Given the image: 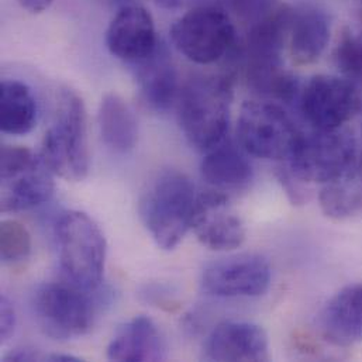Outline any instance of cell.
<instances>
[{
    "label": "cell",
    "instance_id": "22",
    "mask_svg": "<svg viewBox=\"0 0 362 362\" xmlns=\"http://www.w3.org/2000/svg\"><path fill=\"white\" fill-rule=\"evenodd\" d=\"M320 207L332 220H346L362 210V164H356L343 175L325 183Z\"/></svg>",
    "mask_w": 362,
    "mask_h": 362
},
{
    "label": "cell",
    "instance_id": "2",
    "mask_svg": "<svg viewBox=\"0 0 362 362\" xmlns=\"http://www.w3.org/2000/svg\"><path fill=\"white\" fill-rule=\"evenodd\" d=\"M40 157L65 181H83L90 167L88 116L82 98L72 89L59 92L52 126L45 132Z\"/></svg>",
    "mask_w": 362,
    "mask_h": 362
},
{
    "label": "cell",
    "instance_id": "8",
    "mask_svg": "<svg viewBox=\"0 0 362 362\" xmlns=\"http://www.w3.org/2000/svg\"><path fill=\"white\" fill-rule=\"evenodd\" d=\"M356 158L354 136L347 130L337 129L300 134L288 161L296 180L325 185L350 170L356 164Z\"/></svg>",
    "mask_w": 362,
    "mask_h": 362
},
{
    "label": "cell",
    "instance_id": "15",
    "mask_svg": "<svg viewBox=\"0 0 362 362\" xmlns=\"http://www.w3.org/2000/svg\"><path fill=\"white\" fill-rule=\"evenodd\" d=\"M52 173L40 154L28 164L0 175L3 213H17L47 203L54 194Z\"/></svg>",
    "mask_w": 362,
    "mask_h": 362
},
{
    "label": "cell",
    "instance_id": "27",
    "mask_svg": "<svg viewBox=\"0 0 362 362\" xmlns=\"http://www.w3.org/2000/svg\"><path fill=\"white\" fill-rule=\"evenodd\" d=\"M47 356H42L34 349H16L4 357V361H45Z\"/></svg>",
    "mask_w": 362,
    "mask_h": 362
},
{
    "label": "cell",
    "instance_id": "1",
    "mask_svg": "<svg viewBox=\"0 0 362 362\" xmlns=\"http://www.w3.org/2000/svg\"><path fill=\"white\" fill-rule=\"evenodd\" d=\"M231 99V83L226 78L196 75L185 82L178 96V119L190 146L209 151L224 141Z\"/></svg>",
    "mask_w": 362,
    "mask_h": 362
},
{
    "label": "cell",
    "instance_id": "7",
    "mask_svg": "<svg viewBox=\"0 0 362 362\" xmlns=\"http://www.w3.org/2000/svg\"><path fill=\"white\" fill-rule=\"evenodd\" d=\"M300 132L276 103L248 100L241 106L237 136L243 150L262 160H289Z\"/></svg>",
    "mask_w": 362,
    "mask_h": 362
},
{
    "label": "cell",
    "instance_id": "21",
    "mask_svg": "<svg viewBox=\"0 0 362 362\" xmlns=\"http://www.w3.org/2000/svg\"><path fill=\"white\" fill-rule=\"evenodd\" d=\"M0 96V129L10 136H25L37 123V103L31 89L17 81L4 79Z\"/></svg>",
    "mask_w": 362,
    "mask_h": 362
},
{
    "label": "cell",
    "instance_id": "6",
    "mask_svg": "<svg viewBox=\"0 0 362 362\" xmlns=\"http://www.w3.org/2000/svg\"><path fill=\"white\" fill-rule=\"evenodd\" d=\"M171 38L175 48L199 65L214 64L235 44V27L228 11L220 4H203L180 17Z\"/></svg>",
    "mask_w": 362,
    "mask_h": 362
},
{
    "label": "cell",
    "instance_id": "17",
    "mask_svg": "<svg viewBox=\"0 0 362 362\" xmlns=\"http://www.w3.org/2000/svg\"><path fill=\"white\" fill-rule=\"evenodd\" d=\"M110 361H164L167 344L158 326L147 316H137L124 323L107 347Z\"/></svg>",
    "mask_w": 362,
    "mask_h": 362
},
{
    "label": "cell",
    "instance_id": "14",
    "mask_svg": "<svg viewBox=\"0 0 362 362\" xmlns=\"http://www.w3.org/2000/svg\"><path fill=\"white\" fill-rule=\"evenodd\" d=\"M140 96L157 113L168 112L180 96L178 74L165 44L160 42L147 58L132 65Z\"/></svg>",
    "mask_w": 362,
    "mask_h": 362
},
{
    "label": "cell",
    "instance_id": "23",
    "mask_svg": "<svg viewBox=\"0 0 362 362\" xmlns=\"http://www.w3.org/2000/svg\"><path fill=\"white\" fill-rule=\"evenodd\" d=\"M31 235L17 220H3L0 226V255L3 262L17 264L30 257Z\"/></svg>",
    "mask_w": 362,
    "mask_h": 362
},
{
    "label": "cell",
    "instance_id": "28",
    "mask_svg": "<svg viewBox=\"0 0 362 362\" xmlns=\"http://www.w3.org/2000/svg\"><path fill=\"white\" fill-rule=\"evenodd\" d=\"M24 10L33 13V14H38L45 11L51 3L54 0H16Z\"/></svg>",
    "mask_w": 362,
    "mask_h": 362
},
{
    "label": "cell",
    "instance_id": "29",
    "mask_svg": "<svg viewBox=\"0 0 362 362\" xmlns=\"http://www.w3.org/2000/svg\"><path fill=\"white\" fill-rule=\"evenodd\" d=\"M158 6L167 10H180L189 4H192L194 0H156Z\"/></svg>",
    "mask_w": 362,
    "mask_h": 362
},
{
    "label": "cell",
    "instance_id": "9",
    "mask_svg": "<svg viewBox=\"0 0 362 362\" xmlns=\"http://www.w3.org/2000/svg\"><path fill=\"white\" fill-rule=\"evenodd\" d=\"M361 99L356 86L344 78L316 75L300 95V110L315 130H337L360 110Z\"/></svg>",
    "mask_w": 362,
    "mask_h": 362
},
{
    "label": "cell",
    "instance_id": "12",
    "mask_svg": "<svg viewBox=\"0 0 362 362\" xmlns=\"http://www.w3.org/2000/svg\"><path fill=\"white\" fill-rule=\"evenodd\" d=\"M158 44L154 18L140 4L123 6L106 30V47L110 54L130 65L151 55Z\"/></svg>",
    "mask_w": 362,
    "mask_h": 362
},
{
    "label": "cell",
    "instance_id": "30",
    "mask_svg": "<svg viewBox=\"0 0 362 362\" xmlns=\"http://www.w3.org/2000/svg\"><path fill=\"white\" fill-rule=\"evenodd\" d=\"M123 1H124V0H123Z\"/></svg>",
    "mask_w": 362,
    "mask_h": 362
},
{
    "label": "cell",
    "instance_id": "11",
    "mask_svg": "<svg viewBox=\"0 0 362 362\" xmlns=\"http://www.w3.org/2000/svg\"><path fill=\"white\" fill-rule=\"evenodd\" d=\"M192 230L199 243L213 251H231L247 237L241 217L230 207L228 197L218 190L199 193Z\"/></svg>",
    "mask_w": 362,
    "mask_h": 362
},
{
    "label": "cell",
    "instance_id": "5",
    "mask_svg": "<svg viewBox=\"0 0 362 362\" xmlns=\"http://www.w3.org/2000/svg\"><path fill=\"white\" fill-rule=\"evenodd\" d=\"M92 292L68 281L38 286L33 298V309L41 330L61 341L86 336L96 319Z\"/></svg>",
    "mask_w": 362,
    "mask_h": 362
},
{
    "label": "cell",
    "instance_id": "20",
    "mask_svg": "<svg viewBox=\"0 0 362 362\" xmlns=\"http://www.w3.org/2000/svg\"><path fill=\"white\" fill-rule=\"evenodd\" d=\"M206 153L200 173L202 178L213 190L231 192L250 185L252 180V167L240 150L223 141Z\"/></svg>",
    "mask_w": 362,
    "mask_h": 362
},
{
    "label": "cell",
    "instance_id": "16",
    "mask_svg": "<svg viewBox=\"0 0 362 362\" xmlns=\"http://www.w3.org/2000/svg\"><path fill=\"white\" fill-rule=\"evenodd\" d=\"M323 337L336 347H353L362 341V282L337 292L320 316Z\"/></svg>",
    "mask_w": 362,
    "mask_h": 362
},
{
    "label": "cell",
    "instance_id": "13",
    "mask_svg": "<svg viewBox=\"0 0 362 362\" xmlns=\"http://www.w3.org/2000/svg\"><path fill=\"white\" fill-rule=\"evenodd\" d=\"M207 361H268V336L248 322H223L213 329L204 343Z\"/></svg>",
    "mask_w": 362,
    "mask_h": 362
},
{
    "label": "cell",
    "instance_id": "18",
    "mask_svg": "<svg viewBox=\"0 0 362 362\" xmlns=\"http://www.w3.org/2000/svg\"><path fill=\"white\" fill-rule=\"evenodd\" d=\"M329 17L316 7L292 10L288 37L293 59L300 65L316 62L330 41Z\"/></svg>",
    "mask_w": 362,
    "mask_h": 362
},
{
    "label": "cell",
    "instance_id": "3",
    "mask_svg": "<svg viewBox=\"0 0 362 362\" xmlns=\"http://www.w3.org/2000/svg\"><path fill=\"white\" fill-rule=\"evenodd\" d=\"M199 193L180 171H164L144 192L140 214L144 226L163 250L175 248L192 228Z\"/></svg>",
    "mask_w": 362,
    "mask_h": 362
},
{
    "label": "cell",
    "instance_id": "4",
    "mask_svg": "<svg viewBox=\"0 0 362 362\" xmlns=\"http://www.w3.org/2000/svg\"><path fill=\"white\" fill-rule=\"evenodd\" d=\"M58 255L65 281L96 291L103 279L106 238L100 227L82 211H65L57 221Z\"/></svg>",
    "mask_w": 362,
    "mask_h": 362
},
{
    "label": "cell",
    "instance_id": "24",
    "mask_svg": "<svg viewBox=\"0 0 362 362\" xmlns=\"http://www.w3.org/2000/svg\"><path fill=\"white\" fill-rule=\"evenodd\" d=\"M337 64L350 78H362V41L347 37L337 48Z\"/></svg>",
    "mask_w": 362,
    "mask_h": 362
},
{
    "label": "cell",
    "instance_id": "25",
    "mask_svg": "<svg viewBox=\"0 0 362 362\" xmlns=\"http://www.w3.org/2000/svg\"><path fill=\"white\" fill-rule=\"evenodd\" d=\"M16 329V310L10 299L3 295L0 299V339L6 343Z\"/></svg>",
    "mask_w": 362,
    "mask_h": 362
},
{
    "label": "cell",
    "instance_id": "10",
    "mask_svg": "<svg viewBox=\"0 0 362 362\" xmlns=\"http://www.w3.org/2000/svg\"><path fill=\"white\" fill-rule=\"evenodd\" d=\"M271 285V267L257 254H240L210 264L202 275V288L216 298H258Z\"/></svg>",
    "mask_w": 362,
    "mask_h": 362
},
{
    "label": "cell",
    "instance_id": "19",
    "mask_svg": "<svg viewBox=\"0 0 362 362\" xmlns=\"http://www.w3.org/2000/svg\"><path fill=\"white\" fill-rule=\"evenodd\" d=\"M98 124L103 143L117 154L133 151L139 141V123L133 109L117 93L103 96L98 110Z\"/></svg>",
    "mask_w": 362,
    "mask_h": 362
},
{
    "label": "cell",
    "instance_id": "26",
    "mask_svg": "<svg viewBox=\"0 0 362 362\" xmlns=\"http://www.w3.org/2000/svg\"><path fill=\"white\" fill-rule=\"evenodd\" d=\"M279 182L284 186V189L286 190L289 199L293 202V204H300L305 200L303 192L300 189V186L296 183V177L289 171V173H281L279 174Z\"/></svg>",
    "mask_w": 362,
    "mask_h": 362
}]
</instances>
